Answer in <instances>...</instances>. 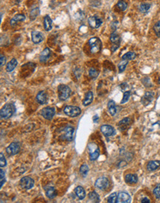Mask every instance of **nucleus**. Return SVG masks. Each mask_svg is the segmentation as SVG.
Here are the masks:
<instances>
[{"label": "nucleus", "instance_id": "nucleus-1", "mask_svg": "<svg viewBox=\"0 0 160 203\" xmlns=\"http://www.w3.org/2000/svg\"><path fill=\"white\" fill-rule=\"evenodd\" d=\"M16 112V108L13 104H5L0 111V116L1 119H8L11 118L13 115V114Z\"/></svg>", "mask_w": 160, "mask_h": 203}, {"label": "nucleus", "instance_id": "nucleus-2", "mask_svg": "<svg viewBox=\"0 0 160 203\" xmlns=\"http://www.w3.org/2000/svg\"><path fill=\"white\" fill-rule=\"evenodd\" d=\"M89 44L90 47V51L92 53L96 54L99 53L102 48V42L97 37H93L89 40Z\"/></svg>", "mask_w": 160, "mask_h": 203}, {"label": "nucleus", "instance_id": "nucleus-3", "mask_svg": "<svg viewBox=\"0 0 160 203\" xmlns=\"http://www.w3.org/2000/svg\"><path fill=\"white\" fill-rule=\"evenodd\" d=\"M58 98L61 101H66V99L69 98L71 93V89L68 86L65 84H61L58 87Z\"/></svg>", "mask_w": 160, "mask_h": 203}, {"label": "nucleus", "instance_id": "nucleus-4", "mask_svg": "<svg viewBox=\"0 0 160 203\" xmlns=\"http://www.w3.org/2000/svg\"><path fill=\"white\" fill-rule=\"evenodd\" d=\"M64 112L65 115L69 117L75 118L78 116L81 113V109L79 107H75V106H66L64 109Z\"/></svg>", "mask_w": 160, "mask_h": 203}, {"label": "nucleus", "instance_id": "nucleus-5", "mask_svg": "<svg viewBox=\"0 0 160 203\" xmlns=\"http://www.w3.org/2000/svg\"><path fill=\"white\" fill-rule=\"evenodd\" d=\"M55 114V110L53 107H44L40 111V115H42L43 118L47 119V120H51V119H53Z\"/></svg>", "mask_w": 160, "mask_h": 203}, {"label": "nucleus", "instance_id": "nucleus-6", "mask_svg": "<svg viewBox=\"0 0 160 203\" xmlns=\"http://www.w3.org/2000/svg\"><path fill=\"white\" fill-rule=\"evenodd\" d=\"M21 149V144L19 142H13L6 149V152L10 155H15L18 154Z\"/></svg>", "mask_w": 160, "mask_h": 203}, {"label": "nucleus", "instance_id": "nucleus-7", "mask_svg": "<svg viewBox=\"0 0 160 203\" xmlns=\"http://www.w3.org/2000/svg\"><path fill=\"white\" fill-rule=\"evenodd\" d=\"M20 185L25 190L31 189L34 185V180L29 177H22L20 180Z\"/></svg>", "mask_w": 160, "mask_h": 203}, {"label": "nucleus", "instance_id": "nucleus-8", "mask_svg": "<svg viewBox=\"0 0 160 203\" xmlns=\"http://www.w3.org/2000/svg\"><path fill=\"white\" fill-rule=\"evenodd\" d=\"M88 23L92 28L97 29V28L100 27V25L103 23V21L101 18H100L97 16H90L88 19Z\"/></svg>", "mask_w": 160, "mask_h": 203}, {"label": "nucleus", "instance_id": "nucleus-9", "mask_svg": "<svg viewBox=\"0 0 160 203\" xmlns=\"http://www.w3.org/2000/svg\"><path fill=\"white\" fill-rule=\"evenodd\" d=\"M74 132H75V129L72 126H66V128H64L63 130V139L66 140L71 141L73 140Z\"/></svg>", "mask_w": 160, "mask_h": 203}, {"label": "nucleus", "instance_id": "nucleus-10", "mask_svg": "<svg viewBox=\"0 0 160 203\" xmlns=\"http://www.w3.org/2000/svg\"><path fill=\"white\" fill-rule=\"evenodd\" d=\"M109 181L106 177H100L95 181V187L100 190H105L109 187Z\"/></svg>", "mask_w": 160, "mask_h": 203}, {"label": "nucleus", "instance_id": "nucleus-11", "mask_svg": "<svg viewBox=\"0 0 160 203\" xmlns=\"http://www.w3.org/2000/svg\"><path fill=\"white\" fill-rule=\"evenodd\" d=\"M100 131L106 137H110L115 134V129L113 126L109 125H103L100 127Z\"/></svg>", "mask_w": 160, "mask_h": 203}, {"label": "nucleus", "instance_id": "nucleus-12", "mask_svg": "<svg viewBox=\"0 0 160 203\" xmlns=\"http://www.w3.org/2000/svg\"><path fill=\"white\" fill-rule=\"evenodd\" d=\"M153 93L151 92H146L141 99V102L144 106H148L153 101Z\"/></svg>", "mask_w": 160, "mask_h": 203}, {"label": "nucleus", "instance_id": "nucleus-13", "mask_svg": "<svg viewBox=\"0 0 160 203\" xmlns=\"http://www.w3.org/2000/svg\"><path fill=\"white\" fill-rule=\"evenodd\" d=\"M31 38H32L33 42L36 44H40L44 40V36L42 33L39 31H33L31 33Z\"/></svg>", "mask_w": 160, "mask_h": 203}, {"label": "nucleus", "instance_id": "nucleus-14", "mask_svg": "<svg viewBox=\"0 0 160 203\" xmlns=\"http://www.w3.org/2000/svg\"><path fill=\"white\" fill-rule=\"evenodd\" d=\"M131 198L130 195L126 192H120L118 196V202L129 203L131 202Z\"/></svg>", "mask_w": 160, "mask_h": 203}, {"label": "nucleus", "instance_id": "nucleus-15", "mask_svg": "<svg viewBox=\"0 0 160 203\" xmlns=\"http://www.w3.org/2000/svg\"><path fill=\"white\" fill-rule=\"evenodd\" d=\"M50 55H51V50L49 47H46L40 54V56H39L40 61L42 63L47 62V60L50 58Z\"/></svg>", "mask_w": 160, "mask_h": 203}, {"label": "nucleus", "instance_id": "nucleus-16", "mask_svg": "<svg viewBox=\"0 0 160 203\" xmlns=\"http://www.w3.org/2000/svg\"><path fill=\"white\" fill-rule=\"evenodd\" d=\"M36 101L39 104L44 105L47 102V95L44 91H40L36 96Z\"/></svg>", "mask_w": 160, "mask_h": 203}, {"label": "nucleus", "instance_id": "nucleus-17", "mask_svg": "<svg viewBox=\"0 0 160 203\" xmlns=\"http://www.w3.org/2000/svg\"><path fill=\"white\" fill-rule=\"evenodd\" d=\"M26 19L25 16L24 14H16V16H14L10 20V25L11 26H15L17 24L19 23V22H24Z\"/></svg>", "mask_w": 160, "mask_h": 203}, {"label": "nucleus", "instance_id": "nucleus-18", "mask_svg": "<svg viewBox=\"0 0 160 203\" xmlns=\"http://www.w3.org/2000/svg\"><path fill=\"white\" fill-rule=\"evenodd\" d=\"M125 181L128 184H135L138 182V177L135 174H126L125 177Z\"/></svg>", "mask_w": 160, "mask_h": 203}, {"label": "nucleus", "instance_id": "nucleus-19", "mask_svg": "<svg viewBox=\"0 0 160 203\" xmlns=\"http://www.w3.org/2000/svg\"><path fill=\"white\" fill-rule=\"evenodd\" d=\"M44 28L46 30V31H51L52 28H53V21H52L51 18L48 15L44 16Z\"/></svg>", "mask_w": 160, "mask_h": 203}, {"label": "nucleus", "instance_id": "nucleus-20", "mask_svg": "<svg viewBox=\"0 0 160 203\" xmlns=\"http://www.w3.org/2000/svg\"><path fill=\"white\" fill-rule=\"evenodd\" d=\"M131 123V119L129 118H125L123 119L122 120H120L118 123V127L121 131H124L126 128H128V126L130 125Z\"/></svg>", "mask_w": 160, "mask_h": 203}, {"label": "nucleus", "instance_id": "nucleus-21", "mask_svg": "<svg viewBox=\"0 0 160 203\" xmlns=\"http://www.w3.org/2000/svg\"><path fill=\"white\" fill-rule=\"evenodd\" d=\"M160 167V161L152 160L149 161L147 164V169L149 171H153Z\"/></svg>", "mask_w": 160, "mask_h": 203}, {"label": "nucleus", "instance_id": "nucleus-22", "mask_svg": "<svg viewBox=\"0 0 160 203\" xmlns=\"http://www.w3.org/2000/svg\"><path fill=\"white\" fill-rule=\"evenodd\" d=\"M45 193L46 196H47L49 199H54V198L57 196L56 190L55 189L54 187L52 186H49L47 187V188H46Z\"/></svg>", "mask_w": 160, "mask_h": 203}, {"label": "nucleus", "instance_id": "nucleus-23", "mask_svg": "<svg viewBox=\"0 0 160 203\" xmlns=\"http://www.w3.org/2000/svg\"><path fill=\"white\" fill-rule=\"evenodd\" d=\"M108 110H109V114H110L112 116L115 115V114L117 113V109H116V105H115V102L114 101H110L108 103Z\"/></svg>", "mask_w": 160, "mask_h": 203}, {"label": "nucleus", "instance_id": "nucleus-24", "mask_svg": "<svg viewBox=\"0 0 160 203\" xmlns=\"http://www.w3.org/2000/svg\"><path fill=\"white\" fill-rule=\"evenodd\" d=\"M17 64H18L17 60L16 59V58H12L10 61V62H8V64L6 66V71L8 72H12V71L16 67Z\"/></svg>", "mask_w": 160, "mask_h": 203}, {"label": "nucleus", "instance_id": "nucleus-25", "mask_svg": "<svg viewBox=\"0 0 160 203\" xmlns=\"http://www.w3.org/2000/svg\"><path fill=\"white\" fill-rule=\"evenodd\" d=\"M75 192L76 196H77L80 199H83L85 198L86 192L83 187H81V186L76 187L75 189Z\"/></svg>", "mask_w": 160, "mask_h": 203}, {"label": "nucleus", "instance_id": "nucleus-26", "mask_svg": "<svg viewBox=\"0 0 160 203\" xmlns=\"http://www.w3.org/2000/svg\"><path fill=\"white\" fill-rule=\"evenodd\" d=\"M92 101H93V93L92 91H89L88 93L86 94L85 99L84 101H83V104L84 106H88L92 104Z\"/></svg>", "mask_w": 160, "mask_h": 203}, {"label": "nucleus", "instance_id": "nucleus-27", "mask_svg": "<svg viewBox=\"0 0 160 203\" xmlns=\"http://www.w3.org/2000/svg\"><path fill=\"white\" fill-rule=\"evenodd\" d=\"M39 13H40L39 7H37V6L34 7H33L32 9L31 10V12H30V18H31V20H34L39 15Z\"/></svg>", "mask_w": 160, "mask_h": 203}, {"label": "nucleus", "instance_id": "nucleus-28", "mask_svg": "<svg viewBox=\"0 0 160 203\" xmlns=\"http://www.w3.org/2000/svg\"><path fill=\"white\" fill-rule=\"evenodd\" d=\"M136 53L134 52H128L125 55H123L122 56V59L123 60H127V61H131V60L135 59L136 58Z\"/></svg>", "mask_w": 160, "mask_h": 203}, {"label": "nucleus", "instance_id": "nucleus-29", "mask_svg": "<svg viewBox=\"0 0 160 203\" xmlns=\"http://www.w3.org/2000/svg\"><path fill=\"white\" fill-rule=\"evenodd\" d=\"M89 198L90 200L92 201L93 202H100V197L99 195L95 191H92L89 193Z\"/></svg>", "mask_w": 160, "mask_h": 203}, {"label": "nucleus", "instance_id": "nucleus-30", "mask_svg": "<svg viewBox=\"0 0 160 203\" xmlns=\"http://www.w3.org/2000/svg\"><path fill=\"white\" fill-rule=\"evenodd\" d=\"M110 41L112 43H113L114 44H120V36L116 33H112V35L110 36Z\"/></svg>", "mask_w": 160, "mask_h": 203}, {"label": "nucleus", "instance_id": "nucleus-31", "mask_svg": "<svg viewBox=\"0 0 160 203\" xmlns=\"http://www.w3.org/2000/svg\"><path fill=\"white\" fill-rule=\"evenodd\" d=\"M150 8V4L149 3H142L139 7V10H140V12L142 13H145L148 12Z\"/></svg>", "mask_w": 160, "mask_h": 203}, {"label": "nucleus", "instance_id": "nucleus-32", "mask_svg": "<svg viewBox=\"0 0 160 203\" xmlns=\"http://www.w3.org/2000/svg\"><path fill=\"white\" fill-rule=\"evenodd\" d=\"M99 155H100V150H99V149L97 148L95 149V151L90 152V154H89L90 160H91L92 161L96 160L98 158V157H99Z\"/></svg>", "mask_w": 160, "mask_h": 203}, {"label": "nucleus", "instance_id": "nucleus-33", "mask_svg": "<svg viewBox=\"0 0 160 203\" xmlns=\"http://www.w3.org/2000/svg\"><path fill=\"white\" fill-rule=\"evenodd\" d=\"M118 193H113L108 197L107 202L109 203H116L118 202Z\"/></svg>", "mask_w": 160, "mask_h": 203}, {"label": "nucleus", "instance_id": "nucleus-34", "mask_svg": "<svg viewBox=\"0 0 160 203\" xmlns=\"http://www.w3.org/2000/svg\"><path fill=\"white\" fill-rule=\"evenodd\" d=\"M128 63V61H127V60H123H123H122L121 62H120V64H118L119 71H120V72H123V71L126 69V66H127Z\"/></svg>", "mask_w": 160, "mask_h": 203}, {"label": "nucleus", "instance_id": "nucleus-35", "mask_svg": "<svg viewBox=\"0 0 160 203\" xmlns=\"http://www.w3.org/2000/svg\"><path fill=\"white\" fill-rule=\"evenodd\" d=\"M117 6H118V8L120 9V10L124 11V10H126V8H127L128 4L126 2V1H122V0H120V1H119L118 2V4H117Z\"/></svg>", "mask_w": 160, "mask_h": 203}, {"label": "nucleus", "instance_id": "nucleus-36", "mask_svg": "<svg viewBox=\"0 0 160 203\" xmlns=\"http://www.w3.org/2000/svg\"><path fill=\"white\" fill-rule=\"evenodd\" d=\"M89 76L92 78L95 79L98 76V75H99V72L95 68H90L89 70Z\"/></svg>", "mask_w": 160, "mask_h": 203}, {"label": "nucleus", "instance_id": "nucleus-37", "mask_svg": "<svg viewBox=\"0 0 160 203\" xmlns=\"http://www.w3.org/2000/svg\"><path fill=\"white\" fill-rule=\"evenodd\" d=\"M89 171V167L86 164H83L82 165L81 167L80 168V173L83 176V177H86V175H87Z\"/></svg>", "mask_w": 160, "mask_h": 203}, {"label": "nucleus", "instance_id": "nucleus-38", "mask_svg": "<svg viewBox=\"0 0 160 203\" xmlns=\"http://www.w3.org/2000/svg\"><path fill=\"white\" fill-rule=\"evenodd\" d=\"M130 96H131V92H130V91L125 92L124 95H123V99H122L120 104H126V103L127 102L128 100H129Z\"/></svg>", "mask_w": 160, "mask_h": 203}, {"label": "nucleus", "instance_id": "nucleus-39", "mask_svg": "<svg viewBox=\"0 0 160 203\" xmlns=\"http://www.w3.org/2000/svg\"><path fill=\"white\" fill-rule=\"evenodd\" d=\"M153 31L157 37H160V21L157 22L153 26Z\"/></svg>", "mask_w": 160, "mask_h": 203}, {"label": "nucleus", "instance_id": "nucleus-40", "mask_svg": "<svg viewBox=\"0 0 160 203\" xmlns=\"http://www.w3.org/2000/svg\"><path fill=\"white\" fill-rule=\"evenodd\" d=\"M153 194H154L155 197L156 199H159L160 198V183L158 184L156 186V188L153 190Z\"/></svg>", "mask_w": 160, "mask_h": 203}, {"label": "nucleus", "instance_id": "nucleus-41", "mask_svg": "<svg viewBox=\"0 0 160 203\" xmlns=\"http://www.w3.org/2000/svg\"><path fill=\"white\" fill-rule=\"evenodd\" d=\"M0 182H1L0 186H1V187L3 186V185H4V182H5V174H4V171H3L2 169L0 170Z\"/></svg>", "mask_w": 160, "mask_h": 203}, {"label": "nucleus", "instance_id": "nucleus-42", "mask_svg": "<svg viewBox=\"0 0 160 203\" xmlns=\"http://www.w3.org/2000/svg\"><path fill=\"white\" fill-rule=\"evenodd\" d=\"M7 165V161H6L5 157H4V154L2 153L0 154V166L1 168L4 167Z\"/></svg>", "mask_w": 160, "mask_h": 203}, {"label": "nucleus", "instance_id": "nucleus-43", "mask_svg": "<svg viewBox=\"0 0 160 203\" xmlns=\"http://www.w3.org/2000/svg\"><path fill=\"white\" fill-rule=\"evenodd\" d=\"M0 61H1V66H4L6 63V58L5 56H4L3 55H1V57H0Z\"/></svg>", "mask_w": 160, "mask_h": 203}, {"label": "nucleus", "instance_id": "nucleus-44", "mask_svg": "<svg viewBox=\"0 0 160 203\" xmlns=\"http://www.w3.org/2000/svg\"><path fill=\"white\" fill-rule=\"evenodd\" d=\"M118 47H119V44H114V45L112 47V48H111V50H112V52H115V50H118Z\"/></svg>", "mask_w": 160, "mask_h": 203}, {"label": "nucleus", "instance_id": "nucleus-45", "mask_svg": "<svg viewBox=\"0 0 160 203\" xmlns=\"http://www.w3.org/2000/svg\"><path fill=\"white\" fill-rule=\"evenodd\" d=\"M141 202H142V203H144V202L149 203V202H150V201L149 199H148V198H143V199H142V200H141Z\"/></svg>", "mask_w": 160, "mask_h": 203}, {"label": "nucleus", "instance_id": "nucleus-46", "mask_svg": "<svg viewBox=\"0 0 160 203\" xmlns=\"http://www.w3.org/2000/svg\"><path fill=\"white\" fill-rule=\"evenodd\" d=\"M158 82H159V84H160V77H159V81H158Z\"/></svg>", "mask_w": 160, "mask_h": 203}, {"label": "nucleus", "instance_id": "nucleus-47", "mask_svg": "<svg viewBox=\"0 0 160 203\" xmlns=\"http://www.w3.org/2000/svg\"><path fill=\"white\" fill-rule=\"evenodd\" d=\"M159 116H160V114H159Z\"/></svg>", "mask_w": 160, "mask_h": 203}]
</instances>
